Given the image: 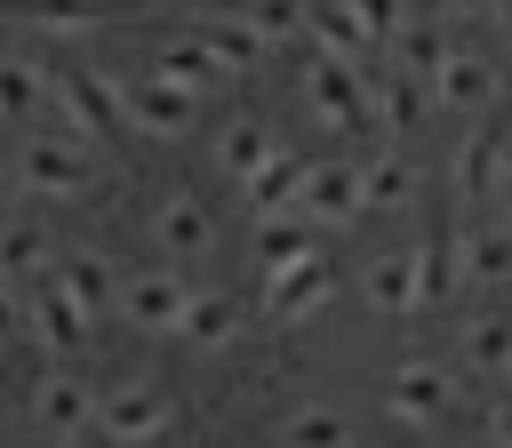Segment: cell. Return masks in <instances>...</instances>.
<instances>
[{
	"mask_svg": "<svg viewBox=\"0 0 512 448\" xmlns=\"http://www.w3.org/2000/svg\"><path fill=\"white\" fill-rule=\"evenodd\" d=\"M120 120H128V88H112L96 64H64V72H56V136L96 144V136H112Z\"/></svg>",
	"mask_w": 512,
	"mask_h": 448,
	"instance_id": "cell-1",
	"label": "cell"
},
{
	"mask_svg": "<svg viewBox=\"0 0 512 448\" xmlns=\"http://www.w3.org/2000/svg\"><path fill=\"white\" fill-rule=\"evenodd\" d=\"M440 264H448V256L424 248V240H416V248H384V256L360 272V296H368L376 312H416V304L440 296Z\"/></svg>",
	"mask_w": 512,
	"mask_h": 448,
	"instance_id": "cell-2",
	"label": "cell"
},
{
	"mask_svg": "<svg viewBox=\"0 0 512 448\" xmlns=\"http://www.w3.org/2000/svg\"><path fill=\"white\" fill-rule=\"evenodd\" d=\"M88 184V144H72V136H24L16 144V192H32V200H72Z\"/></svg>",
	"mask_w": 512,
	"mask_h": 448,
	"instance_id": "cell-3",
	"label": "cell"
},
{
	"mask_svg": "<svg viewBox=\"0 0 512 448\" xmlns=\"http://www.w3.org/2000/svg\"><path fill=\"white\" fill-rule=\"evenodd\" d=\"M304 104H312L320 128H352V120H368V64L312 56V64H304Z\"/></svg>",
	"mask_w": 512,
	"mask_h": 448,
	"instance_id": "cell-4",
	"label": "cell"
},
{
	"mask_svg": "<svg viewBox=\"0 0 512 448\" xmlns=\"http://www.w3.org/2000/svg\"><path fill=\"white\" fill-rule=\"evenodd\" d=\"M168 424H176V408H168L160 384H112L104 408H96V432H104L112 448H144V440H160Z\"/></svg>",
	"mask_w": 512,
	"mask_h": 448,
	"instance_id": "cell-5",
	"label": "cell"
},
{
	"mask_svg": "<svg viewBox=\"0 0 512 448\" xmlns=\"http://www.w3.org/2000/svg\"><path fill=\"white\" fill-rule=\"evenodd\" d=\"M448 280L472 288V296H504V288H512V224H472V232H456Z\"/></svg>",
	"mask_w": 512,
	"mask_h": 448,
	"instance_id": "cell-6",
	"label": "cell"
},
{
	"mask_svg": "<svg viewBox=\"0 0 512 448\" xmlns=\"http://www.w3.org/2000/svg\"><path fill=\"white\" fill-rule=\"evenodd\" d=\"M8 312H16V328H24L40 352H56V360H64V352H72V344L96 328V320H88V312H80V304L56 288V280H48V288H32V296H8Z\"/></svg>",
	"mask_w": 512,
	"mask_h": 448,
	"instance_id": "cell-7",
	"label": "cell"
},
{
	"mask_svg": "<svg viewBox=\"0 0 512 448\" xmlns=\"http://www.w3.org/2000/svg\"><path fill=\"white\" fill-rule=\"evenodd\" d=\"M448 400H456V376L440 360H400L384 376V416L392 424H432V416H448Z\"/></svg>",
	"mask_w": 512,
	"mask_h": 448,
	"instance_id": "cell-8",
	"label": "cell"
},
{
	"mask_svg": "<svg viewBox=\"0 0 512 448\" xmlns=\"http://www.w3.org/2000/svg\"><path fill=\"white\" fill-rule=\"evenodd\" d=\"M120 312H128L144 336H176L184 312H192V280H176V272H128Z\"/></svg>",
	"mask_w": 512,
	"mask_h": 448,
	"instance_id": "cell-9",
	"label": "cell"
},
{
	"mask_svg": "<svg viewBox=\"0 0 512 448\" xmlns=\"http://www.w3.org/2000/svg\"><path fill=\"white\" fill-rule=\"evenodd\" d=\"M96 408H104V392H88L72 368H48V376L32 384V424L56 432V448H72V432L96 424Z\"/></svg>",
	"mask_w": 512,
	"mask_h": 448,
	"instance_id": "cell-10",
	"label": "cell"
},
{
	"mask_svg": "<svg viewBox=\"0 0 512 448\" xmlns=\"http://www.w3.org/2000/svg\"><path fill=\"white\" fill-rule=\"evenodd\" d=\"M312 40H320V56L368 64V40H384V16H376V0H320L312 8Z\"/></svg>",
	"mask_w": 512,
	"mask_h": 448,
	"instance_id": "cell-11",
	"label": "cell"
},
{
	"mask_svg": "<svg viewBox=\"0 0 512 448\" xmlns=\"http://www.w3.org/2000/svg\"><path fill=\"white\" fill-rule=\"evenodd\" d=\"M432 104H448V112H480V104H496V56L488 48H448V64L432 72V88H424Z\"/></svg>",
	"mask_w": 512,
	"mask_h": 448,
	"instance_id": "cell-12",
	"label": "cell"
},
{
	"mask_svg": "<svg viewBox=\"0 0 512 448\" xmlns=\"http://www.w3.org/2000/svg\"><path fill=\"white\" fill-rule=\"evenodd\" d=\"M352 216H368L360 160H320V168H312V192H304V224H312V232H336V224H352Z\"/></svg>",
	"mask_w": 512,
	"mask_h": 448,
	"instance_id": "cell-13",
	"label": "cell"
},
{
	"mask_svg": "<svg viewBox=\"0 0 512 448\" xmlns=\"http://www.w3.org/2000/svg\"><path fill=\"white\" fill-rule=\"evenodd\" d=\"M128 120H136L144 136H192L200 96H192V88H176V80H160V72H144V80L128 88Z\"/></svg>",
	"mask_w": 512,
	"mask_h": 448,
	"instance_id": "cell-14",
	"label": "cell"
},
{
	"mask_svg": "<svg viewBox=\"0 0 512 448\" xmlns=\"http://www.w3.org/2000/svg\"><path fill=\"white\" fill-rule=\"evenodd\" d=\"M312 168L320 160H296V152H280L256 184H240V200H248V216H264V224H288V216H304V192H312Z\"/></svg>",
	"mask_w": 512,
	"mask_h": 448,
	"instance_id": "cell-15",
	"label": "cell"
},
{
	"mask_svg": "<svg viewBox=\"0 0 512 448\" xmlns=\"http://www.w3.org/2000/svg\"><path fill=\"white\" fill-rule=\"evenodd\" d=\"M152 72H160V80H176V88H192V96H208V88L224 80V64H216L208 32H176V40H160V48H152Z\"/></svg>",
	"mask_w": 512,
	"mask_h": 448,
	"instance_id": "cell-16",
	"label": "cell"
},
{
	"mask_svg": "<svg viewBox=\"0 0 512 448\" xmlns=\"http://www.w3.org/2000/svg\"><path fill=\"white\" fill-rule=\"evenodd\" d=\"M40 104H56V72L16 40V48L0 56V112H8V120H24V112H40Z\"/></svg>",
	"mask_w": 512,
	"mask_h": 448,
	"instance_id": "cell-17",
	"label": "cell"
},
{
	"mask_svg": "<svg viewBox=\"0 0 512 448\" xmlns=\"http://www.w3.org/2000/svg\"><path fill=\"white\" fill-rule=\"evenodd\" d=\"M272 160H280V144H272L264 120H224V128H216V168H224L232 184H256Z\"/></svg>",
	"mask_w": 512,
	"mask_h": 448,
	"instance_id": "cell-18",
	"label": "cell"
},
{
	"mask_svg": "<svg viewBox=\"0 0 512 448\" xmlns=\"http://www.w3.org/2000/svg\"><path fill=\"white\" fill-rule=\"evenodd\" d=\"M192 352H224L232 336H240V296L232 288H192V312H184V328H176Z\"/></svg>",
	"mask_w": 512,
	"mask_h": 448,
	"instance_id": "cell-19",
	"label": "cell"
},
{
	"mask_svg": "<svg viewBox=\"0 0 512 448\" xmlns=\"http://www.w3.org/2000/svg\"><path fill=\"white\" fill-rule=\"evenodd\" d=\"M256 304H264V320H304L312 304H328V264L312 256V264H296V272H272Z\"/></svg>",
	"mask_w": 512,
	"mask_h": 448,
	"instance_id": "cell-20",
	"label": "cell"
},
{
	"mask_svg": "<svg viewBox=\"0 0 512 448\" xmlns=\"http://www.w3.org/2000/svg\"><path fill=\"white\" fill-rule=\"evenodd\" d=\"M360 192H368V216H400V208L416 200V160H408V152L360 160Z\"/></svg>",
	"mask_w": 512,
	"mask_h": 448,
	"instance_id": "cell-21",
	"label": "cell"
},
{
	"mask_svg": "<svg viewBox=\"0 0 512 448\" xmlns=\"http://www.w3.org/2000/svg\"><path fill=\"white\" fill-rule=\"evenodd\" d=\"M56 288H64V296H72V304H80V312L96 320L104 304H120V288H128V280H112V264H104V256H88V248H72V256L56 264Z\"/></svg>",
	"mask_w": 512,
	"mask_h": 448,
	"instance_id": "cell-22",
	"label": "cell"
},
{
	"mask_svg": "<svg viewBox=\"0 0 512 448\" xmlns=\"http://www.w3.org/2000/svg\"><path fill=\"white\" fill-rule=\"evenodd\" d=\"M416 112H424V88H416L408 72H376V64H368V120L392 128V136H408Z\"/></svg>",
	"mask_w": 512,
	"mask_h": 448,
	"instance_id": "cell-23",
	"label": "cell"
},
{
	"mask_svg": "<svg viewBox=\"0 0 512 448\" xmlns=\"http://www.w3.org/2000/svg\"><path fill=\"white\" fill-rule=\"evenodd\" d=\"M152 240H160L168 256H200V248L216 240V224H208V208H200V200H184V192H176V200H160Z\"/></svg>",
	"mask_w": 512,
	"mask_h": 448,
	"instance_id": "cell-24",
	"label": "cell"
},
{
	"mask_svg": "<svg viewBox=\"0 0 512 448\" xmlns=\"http://www.w3.org/2000/svg\"><path fill=\"white\" fill-rule=\"evenodd\" d=\"M320 248H312V224L304 216H288V224H264L256 232V280H272V272H296V264H312Z\"/></svg>",
	"mask_w": 512,
	"mask_h": 448,
	"instance_id": "cell-25",
	"label": "cell"
},
{
	"mask_svg": "<svg viewBox=\"0 0 512 448\" xmlns=\"http://www.w3.org/2000/svg\"><path fill=\"white\" fill-rule=\"evenodd\" d=\"M464 360L472 368H488V376H512V312H472L464 320Z\"/></svg>",
	"mask_w": 512,
	"mask_h": 448,
	"instance_id": "cell-26",
	"label": "cell"
},
{
	"mask_svg": "<svg viewBox=\"0 0 512 448\" xmlns=\"http://www.w3.org/2000/svg\"><path fill=\"white\" fill-rule=\"evenodd\" d=\"M280 440H288V448H352V416H344V408H296V416L280 424Z\"/></svg>",
	"mask_w": 512,
	"mask_h": 448,
	"instance_id": "cell-27",
	"label": "cell"
},
{
	"mask_svg": "<svg viewBox=\"0 0 512 448\" xmlns=\"http://www.w3.org/2000/svg\"><path fill=\"white\" fill-rule=\"evenodd\" d=\"M208 48H216L224 80H232V72H248V64L264 56V40H256V24H248V16H216V24H208Z\"/></svg>",
	"mask_w": 512,
	"mask_h": 448,
	"instance_id": "cell-28",
	"label": "cell"
},
{
	"mask_svg": "<svg viewBox=\"0 0 512 448\" xmlns=\"http://www.w3.org/2000/svg\"><path fill=\"white\" fill-rule=\"evenodd\" d=\"M248 24H256V40L272 48V40H288V32H312V8H248Z\"/></svg>",
	"mask_w": 512,
	"mask_h": 448,
	"instance_id": "cell-29",
	"label": "cell"
},
{
	"mask_svg": "<svg viewBox=\"0 0 512 448\" xmlns=\"http://www.w3.org/2000/svg\"><path fill=\"white\" fill-rule=\"evenodd\" d=\"M32 24H40V32H96V16H88V8H40Z\"/></svg>",
	"mask_w": 512,
	"mask_h": 448,
	"instance_id": "cell-30",
	"label": "cell"
},
{
	"mask_svg": "<svg viewBox=\"0 0 512 448\" xmlns=\"http://www.w3.org/2000/svg\"><path fill=\"white\" fill-rule=\"evenodd\" d=\"M488 448H512V392L488 408Z\"/></svg>",
	"mask_w": 512,
	"mask_h": 448,
	"instance_id": "cell-31",
	"label": "cell"
},
{
	"mask_svg": "<svg viewBox=\"0 0 512 448\" xmlns=\"http://www.w3.org/2000/svg\"><path fill=\"white\" fill-rule=\"evenodd\" d=\"M496 216L512 224V160H504V184H496Z\"/></svg>",
	"mask_w": 512,
	"mask_h": 448,
	"instance_id": "cell-32",
	"label": "cell"
},
{
	"mask_svg": "<svg viewBox=\"0 0 512 448\" xmlns=\"http://www.w3.org/2000/svg\"><path fill=\"white\" fill-rule=\"evenodd\" d=\"M496 32H512V0H504V8H496Z\"/></svg>",
	"mask_w": 512,
	"mask_h": 448,
	"instance_id": "cell-33",
	"label": "cell"
}]
</instances>
